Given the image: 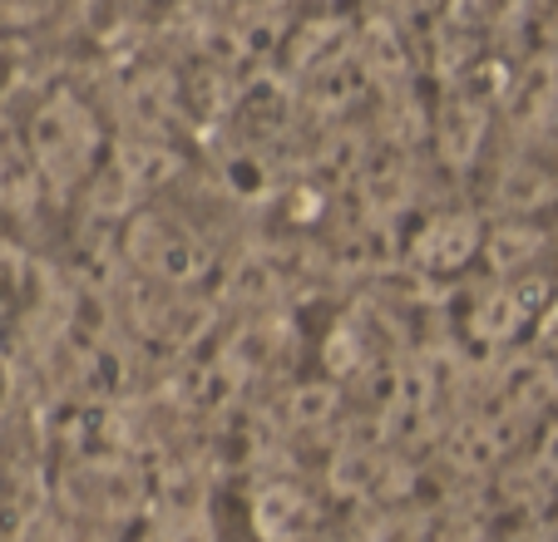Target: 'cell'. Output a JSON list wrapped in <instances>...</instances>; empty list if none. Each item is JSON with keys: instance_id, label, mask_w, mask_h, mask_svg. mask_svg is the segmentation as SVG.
I'll return each mask as SVG.
<instances>
[{"instance_id": "obj_1", "label": "cell", "mask_w": 558, "mask_h": 542, "mask_svg": "<svg viewBox=\"0 0 558 542\" xmlns=\"http://www.w3.org/2000/svg\"><path fill=\"white\" fill-rule=\"evenodd\" d=\"M124 261L144 282L173 286V292H193L213 271V251L189 222L169 218V212H138L124 227Z\"/></svg>"}, {"instance_id": "obj_2", "label": "cell", "mask_w": 558, "mask_h": 542, "mask_svg": "<svg viewBox=\"0 0 558 542\" xmlns=\"http://www.w3.org/2000/svg\"><path fill=\"white\" fill-rule=\"evenodd\" d=\"M95 153H99L95 114L74 95H54L45 104L40 124H35V168H40V177H50L54 188H70V183L89 177Z\"/></svg>"}, {"instance_id": "obj_3", "label": "cell", "mask_w": 558, "mask_h": 542, "mask_svg": "<svg viewBox=\"0 0 558 542\" xmlns=\"http://www.w3.org/2000/svg\"><path fill=\"white\" fill-rule=\"evenodd\" d=\"M544 296H548V282L538 271H529V276H499V282L470 306V335L485 345L519 341V335L548 311Z\"/></svg>"}, {"instance_id": "obj_4", "label": "cell", "mask_w": 558, "mask_h": 542, "mask_svg": "<svg viewBox=\"0 0 558 542\" xmlns=\"http://www.w3.org/2000/svg\"><path fill=\"white\" fill-rule=\"evenodd\" d=\"M411 257L421 261L435 276H450V271H464L474 257H485V227L464 212H440L430 227L415 237Z\"/></svg>"}, {"instance_id": "obj_5", "label": "cell", "mask_w": 558, "mask_h": 542, "mask_svg": "<svg viewBox=\"0 0 558 542\" xmlns=\"http://www.w3.org/2000/svg\"><path fill=\"white\" fill-rule=\"evenodd\" d=\"M548 237L534 227V222L514 218L505 222V227L485 232V261L495 267V276H529L534 271V261L544 257Z\"/></svg>"}, {"instance_id": "obj_6", "label": "cell", "mask_w": 558, "mask_h": 542, "mask_svg": "<svg viewBox=\"0 0 558 542\" xmlns=\"http://www.w3.org/2000/svg\"><path fill=\"white\" fill-rule=\"evenodd\" d=\"M158 542H218V538H213L208 513H203L198 503H189L183 513L163 518V528H158Z\"/></svg>"}]
</instances>
